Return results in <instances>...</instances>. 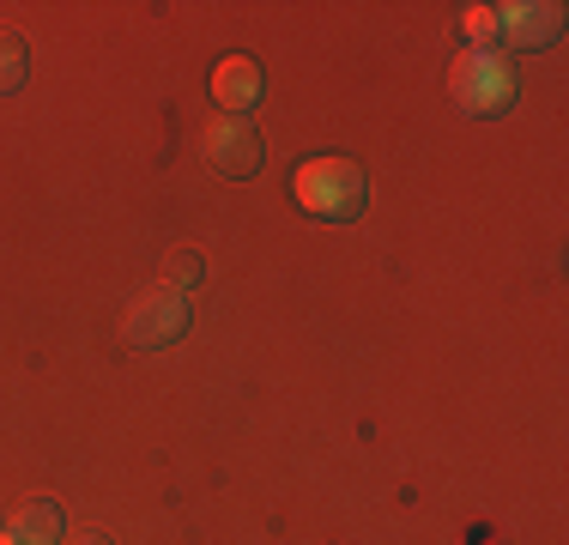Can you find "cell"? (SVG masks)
<instances>
[{
    "label": "cell",
    "mask_w": 569,
    "mask_h": 545,
    "mask_svg": "<svg viewBox=\"0 0 569 545\" xmlns=\"http://www.w3.org/2000/svg\"><path fill=\"white\" fill-rule=\"evenodd\" d=\"M467 31H472V37H491V31H497V7H472V12H467Z\"/></svg>",
    "instance_id": "cell-10"
},
{
    "label": "cell",
    "mask_w": 569,
    "mask_h": 545,
    "mask_svg": "<svg viewBox=\"0 0 569 545\" xmlns=\"http://www.w3.org/2000/svg\"><path fill=\"white\" fill-rule=\"evenodd\" d=\"M267 91V73L254 54H224L219 73H212V98H219V116H249Z\"/></svg>",
    "instance_id": "cell-5"
},
{
    "label": "cell",
    "mask_w": 569,
    "mask_h": 545,
    "mask_svg": "<svg viewBox=\"0 0 569 545\" xmlns=\"http://www.w3.org/2000/svg\"><path fill=\"white\" fill-rule=\"evenodd\" d=\"M449 91H455V103L467 109V116H503V109L515 103V91H521V79H515L509 54L472 49V54H460V61H455Z\"/></svg>",
    "instance_id": "cell-3"
},
{
    "label": "cell",
    "mask_w": 569,
    "mask_h": 545,
    "mask_svg": "<svg viewBox=\"0 0 569 545\" xmlns=\"http://www.w3.org/2000/svg\"><path fill=\"white\" fill-rule=\"evenodd\" d=\"M200 152L224 182H242V176L261 170V133H254L249 116H212L207 133H200Z\"/></svg>",
    "instance_id": "cell-4"
},
{
    "label": "cell",
    "mask_w": 569,
    "mask_h": 545,
    "mask_svg": "<svg viewBox=\"0 0 569 545\" xmlns=\"http://www.w3.org/2000/svg\"><path fill=\"white\" fill-rule=\"evenodd\" d=\"M12 545H61V503L56 497H24L7 522Z\"/></svg>",
    "instance_id": "cell-7"
},
{
    "label": "cell",
    "mask_w": 569,
    "mask_h": 545,
    "mask_svg": "<svg viewBox=\"0 0 569 545\" xmlns=\"http://www.w3.org/2000/svg\"><path fill=\"white\" fill-rule=\"evenodd\" d=\"M207 279V261H200V249H170L164 255V285H176V291H194V285Z\"/></svg>",
    "instance_id": "cell-9"
},
{
    "label": "cell",
    "mask_w": 569,
    "mask_h": 545,
    "mask_svg": "<svg viewBox=\"0 0 569 545\" xmlns=\"http://www.w3.org/2000/svg\"><path fill=\"white\" fill-rule=\"evenodd\" d=\"M297 207L309 218H328V225H351V218L370 207V176L346 152H316L297 170Z\"/></svg>",
    "instance_id": "cell-1"
},
{
    "label": "cell",
    "mask_w": 569,
    "mask_h": 545,
    "mask_svg": "<svg viewBox=\"0 0 569 545\" xmlns=\"http://www.w3.org/2000/svg\"><path fill=\"white\" fill-rule=\"evenodd\" d=\"M194 291H176V285H146L140 297L128 304V316H121V339L140 351H158V346H176V339L188 334V321H194V304H188Z\"/></svg>",
    "instance_id": "cell-2"
},
{
    "label": "cell",
    "mask_w": 569,
    "mask_h": 545,
    "mask_svg": "<svg viewBox=\"0 0 569 545\" xmlns=\"http://www.w3.org/2000/svg\"><path fill=\"white\" fill-rule=\"evenodd\" d=\"M0 545H12V539H7V534H0Z\"/></svg>",
    "instance_id": "cell-12"
},
{
    "label": "cell",
    "mask_w": 569,
    "mask_h": 545,
    "mask_svg": "<svg viewBox=\"0 0 569 545\" xmlns=\"http://www.w3.org/2000/svg\"><path fill=\"white\" fill-rule=\"evenodd\" d=\"M24 73H31V43L0 24V91H19Z\"/></svg>",
    "instance_id": "cell-8"
},
{
    "label": "cell",
    "mask_w": 569,
    "mask_h": 545,
    "mask_svg": "<svg viewBox=\"0 0 569 545\" xmlns=\"http://www.w3.org/2000/svg\"><path fill=\"white\" fill-rule=\"evenodd\" d=\"M79 545H116L110 534H86V539H79Z\"/></svg>",
    "instance_id": "cell-11"
},
{
    "label": "cell",
    "mask_w": 569,
    "mask_h": 545,
    "mask_svg": "<svg viewBox=\"0 0 569 545\" xmlns=\"http://www.w3.org/2000/svg\"><path fill=\"white\" fill-rule=\"evenodd\" d=\"M497 31L515 49H539L563 31V7H497Z\"/></svg>",
    "instance_id": "cell-6"
}]
</instances>
